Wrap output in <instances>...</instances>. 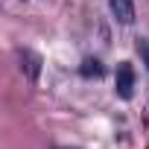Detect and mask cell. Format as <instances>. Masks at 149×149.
<instances>
[{
    "instance_id": "cell-1",
    "label": "cell",
    "mask_w": 149,
    "mask_h": 149,
    "mask_svg": "<svg viewBox=\"0 0 149 149\" xmlns=\"http://www.w3.org/2000/svg\"><path fill=\"white\" fill-rule=\"evenodd\" d=\"M114 94L120 100H132V94H134V67H132V61L117 64V70H114Z\"/></svg>"
},
{
    "instance_id": "cell-2",
    "label": "cell",
    "mask_w": 149,
    "mask_h": 149,
    "mask_svg": "<svg viewBox=\"0 0 149 149\" xmlns=\"http://www.w3.org/2000/svg\"><path fill=\"white\" fill-rule=\"evenodd\" d=\"M108 9L117 24H123V26L134 24V0H108Z\"/></svg>"
},
{
    "instance_id": "cell-3",
    "label": "cell",
    "mask_w": 149,
    "mask_h": 149,
    "mask_svg": "<svg viewBox=\"0 0 149 149\" xmlns=\"http://www.w3.org/2000/svg\"><path fill=\"white\" fill-rule=\"evenodd\" d=\"M21 70L26 73L29 79H38V73H41V58H38L32 50H21Z\"/></svg>"
},
{
    "instance_id": "cell-4",
    "label": "cell",
    "mask_w": 149,
    "mask_h": 149,
    "mask_svg": "<svg viewBox=\"0 0 149 149\" xmlns=\"http://www.w3.org/2000/svg\"><path fill=\"white\" fill-rule=\"evenodd\" d=\"M82 76H102V64H100L97 58H88V61L82 64Z\"/></svg>"
},
{
    "instance_id": "cell-5",
    "label": "cell",
    "mask_w": 149,
    "mask_h": 149,
    "mask_svg": "<svg viewBox=\"0 0 149 149\" xmlns=\"http://www.w3.org/2000/svg\"><path fill=\"white\" fill-rule=\"evenodd\" d=\"M137 53H140V58H143V64L149 67V38H137Z\"/></svg>"
}]
</instances>
